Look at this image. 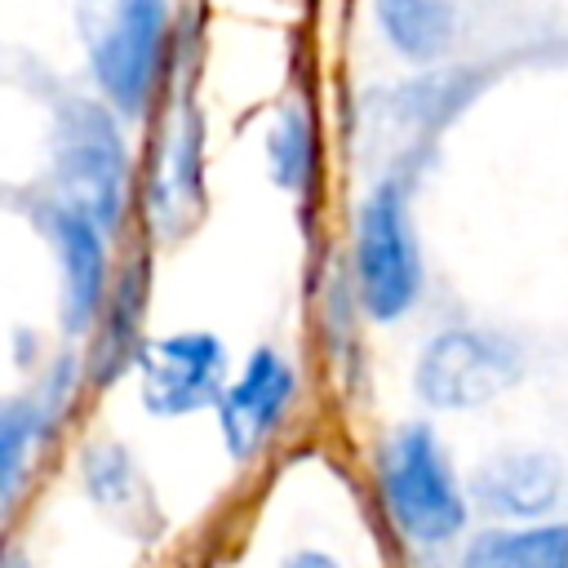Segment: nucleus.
I'll use <instances>...</instances> for the list:
<instances>
[{"instance_id": "obj_5", "label": "nucleus", "mask_w": 568, "mask_h": 568, "mask_svg": "<svg viewBox=\"0 0 568 568\" xmlns=\"http://www.w3.org/2000/svg\"><path fill=\"white\" fill-rule=\"evenodd\" d=\"M519 351L484 328L435 333L413 368V386L430 408H479L519 382Z\"/></svg>"}, {"instance_id": "obj_18", "label": "nucleus", "mask_w": 568, "mask_h": 568, "mask_svg": "<svg viewBox=\"0 0 568 568\" xmlns=\"http://www.w3.org/2000/svg\"><path fill=\"white\" fill-rule=\"evenodd\" d=\"M4 568H27V559H22V555H18V550H13V555H9V564H4Z\"/></svg>"}, {"instance_id": "obj_10", "label": "nucleus", "mask_w": 568, "mask_h": 568, "mask_svg": "<svg viewBox=\"0 0 568 568\" xmlns=\"http://www.w3.org/2000/svg\"><path fill=\"white\" fill-rule=\"evenodd\" d=\"M479 506L497 515H546L559 497V466L546 453H506L475 475Z\"/></svg>"}, {"instance_id": "obj_12", "label": "nucleus", "mask_w": 568, "mask_h": 568, "mask_svg": "<svg viewBox=\"0 0 568 568\" xmlns=\"http://www.w3.org/2000/svg\"><path fill=\"white\" fill-rule=\"evenodd\" d=\"M462 568H568V528L541 524V528H506V532H479Z\"/></svg>"}, {"instance_id": "obj_6", "label": "nucleus", "mask_w": 568, "mask_h": 568, "mask_svg": "<svg viewBox=\"0 0 568 568\" xmlns=\"http://www.w3.org/2000/svg\"><path fill=\"white\" fill-rule=\"evenodd\" d=\"M138 382L146 413L182 417L195 408H209L226 390V346L213 333H169L155 342H142L138 351Z\"/></svg>"}, {"instance_id": "obj_14", "label": "nucleus", "mask_w": 568, "mask_h": 568, "mask_svg": "<svg viewBox=\"0 0 568 568\" xmlns=\"http://www.w3.org/2000/svg\"><path fill=\"white\" fill-rule=\"evenodd\" d=\"M382 36L413 62H430L453 40L448 0H373Z\"/></svg>"}, {"instance_id": "obj_13", "label": "nucleus", "mask_w": 568, "mask_h": 568, "mask_svg": "<svg viewBox=\"0 0 568 568\" xmlns=\"http://www.w3.org/2000/svg\"><path fill=\"white\" fill-rule=\"evenodd\" d=\"M142 306H146V280L138 266H129V275L115 284V293L106 297V315H102V333L93 342V355H89V377L102 382V377H115L129 359H138V320H142Z\"/></svg>"}, {"instance_id": "obj_9", "label": "nucleus", "mask_w": 568, "mask_h": 568, "mask_svg": "<svg viewBox=\"0 0 568 568\" xmlns=\"http://www.w3.org/2000/svg\"><path fill=\"white\" fill-rule=\"evenodd\" d=\"M204 204V124L191 106L173 111L160 155H155V178H151V217L164 235H182Z\"/></svg>"}, {"instance_id": "obj_15", "label": "nucleus", "mask_w": 568, "mask_h": 568, "mask_svg": "<svg viewBox=\"0 0 568 568\" xmlns=\"http://www.w3.org/2000/svg\"><path fill=\"white\" fill-rule=\"evenodd\" d=\"M84 488L115 519L133 515L146 501V488H142V479H138V470L120 444H93L84 453Z\"/></svg>"}, {"instance_id": "obj_1", "label": "nucleus", "mask_w": 568, "mask_h": 568, "mask_svg": "<svg viewBox=\"0 0 568 568\" xmlns=\"http://www.w3.org/2000/svg\"><path fill=\"white\" fill-rule=\"evenodd\" d=\"M169 31V0H80V36L93 84L120 115H142Z\"/></svg>"}, {"instance_id": "obj_4", "label": "nucleus", "mask_w": 568, "mask_h": 568, "mask_svg": "<svg viewBox=\"0 0 568 568\" xmlns=\"http://www.w3.org/2000/svg\"><path fill=\"white\" fill-rule=\"evenodd\" d=\"M355 284L359 302L377 324L399 320L422 288V262L408 226V204L399 182H382L364 204L355 222Z\"/></svg>"}, {"instance_id": "obj_16", "label": "nucleus", "mask_w": 568, "mask_h": 568, "mask_svg": "<svg viewBox=\"0 0 568 568\" xmlns=\"http://www.w3.org/2000/svg\"><path fill=\"white\" fill-rule=\"evenodd\" d=\"M266 160H271V178L284 191H306L311 169H315V138H311V120L302 106H284L266 133Z\"/></svg>"}, {"instance_id": "obj_2", "label": "nucleus", "mask_w": 568, "mask_h": 568, "mask_svg": "<svg viewBox=\"0 0 568 568\" xmlns=\"http://www.w3.org/2000/svg\"><path fill=\"white\" fill-rule=\"evenodd\" d=\"M53 182L58 200L89 213L106 235L120 226L129 191V151L106 106L71 98L53 120Z\"/></svg>"}, {"instance_id": "obj_7", "label": "nucleus", "mask_w": 568, "mask_h": 568, "mask_svg": "<svg viewBox=\"0 0 568 568\" xmlns=\"http://www.w3.org/2000/svg\"><path fill=\"white\" fill-rule=\"evenodd\" d=\"M293 364L262 346L248 355L244 373L222 390L217 399V426H222V439H226V453L235 462H248L284 422L288 404H293Z\"/></svg>"}, {"instance_id": "obj_17", "label": "nucleus", "mask_w": 568, "mask_h": 568, "mask_svg": "<svg viewBox=\"0 0 568 568\" xmlns=\"http://www.w3.org/2000/svg\"><path fill=\"white\" fill-rule=\"evenodd\" d=\"M280 568H342L333 555H324V550H293Z\"/></svg>"}, {"instance_id": "obj_11", "label": "nucleus", "mask_w": 568, "mask_h": 568, "mask_svg": "<svg viewBox=\"0 0 568 568\" xmlns=\"http://www.w3.org/2000/svg\"><path fill=\"white\" fill-rule=\"evenodd\" d=\"M67 399V390L53 382L49 390L40 395H27V399H9L4 413H0V493L4 501L18 497V484H22V470L40 444V435L49 430V422L58 417V404Z\"/></svg>"}, {"instance_id": "obj_8", "label": "nucleus", "mask_w": 568, "mask_h": 568, "mask_svg": "<svg viewBox=\"0 0 568 568\" xmlns=\"http://www.w3.org/2000/svg\"><path fill=\"white\" fill-rule=\"evenodd\" d=\"M40 226L58 253V271H62V328L67 333H84L98 311H102V297H106V248H102V226L53 200V204H40Z\"/></svg>"}, {"instance_id": "obj_3", "label": "nucleus", "mask_w": 568, "mask_h": 568, "mask_svg": "<svg viewBox=\"0 0 568 568\" xmlns=\"http://www.w3.org/2000/svg\"><path fill=\"white\" fill-rule=\"evenodd\" d=\"M382 501L399 532L417 546H444L466 524V497L444 462L430 426H404L390 435L377 466Z\"/></svg>"}]
</instances>
